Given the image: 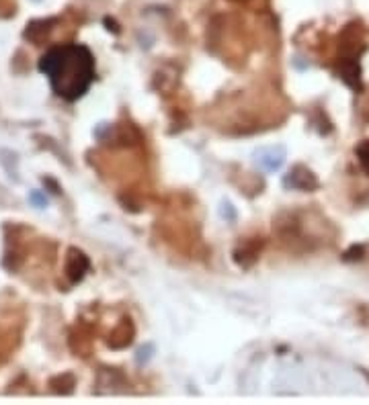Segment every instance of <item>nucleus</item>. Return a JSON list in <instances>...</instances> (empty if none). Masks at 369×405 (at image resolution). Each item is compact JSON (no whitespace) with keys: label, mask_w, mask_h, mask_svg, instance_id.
Segmentation results:
<instances>
[{"label":"nucleus","mask_w":369,"mask_h":405,"mask_svg":"<svg viewBox=\"0 0 369 405\" xmlns=\"http://www.w3.org/2000/svg\"><path fill=\"white\" fill-rule=\"evenodd\" d=\"M39 70L46 74L51 91L64 101H76L95 80V58L89 47L66 43L51 47L39 60Z\"/></svg>","instance_id":"obj_1"},{"label":"nucleus","mask_w":369,"mask_h":405,"mask_svg":"<svg viewBox=\"0 0 369 405\" xmlns=\"http://www.w3.org/2000/svg\"><path fill=\"white\" fill-rule=\"evenodd\" d=\"M86 268H89V260L84 258V254L79 252V250H70V254H68V266H66L70 279H72V281H81L82 275L86 272Z\"/></svg>","instance_id":"obj_2"},{"label":"nucleus","mask_w":369,"mask_h":405,"mask_svg":"<svg viewBox=\"0 0 369 405\" xmlns=\"http://www.w3.org/2000/svg\"><path fill=\"white\" fill-rule=\"evenodd\" d=\"M357 156H359L361 166L369 172V140H365L359 148H357Z\"/></svg>","instance_id":"obj_3"}]
</instances>
